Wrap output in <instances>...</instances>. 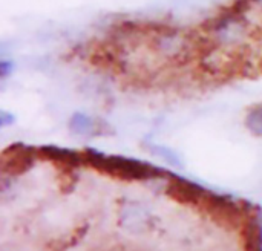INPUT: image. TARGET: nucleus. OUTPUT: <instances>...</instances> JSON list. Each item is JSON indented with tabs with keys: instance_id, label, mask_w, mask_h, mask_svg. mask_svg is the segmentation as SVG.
<instances>
[{
	"instance_id": "obj_1",
	"label": "nucleus",
	"mask_w": 262,
	"mask_h": 251,
	"mask_svg": "<svg viewBox=\"0 0 262 251\" xmlns=\"http://www.w3.org/2000/svg\"><path fill=\"white\" fill-rule=\"evenodd\" d=\"M256 32L258 29L243 12L230 8L209 20L203 26V35L200 38L224 51L246 57V51H253L252 43L258 40Z\"/></svg>"
},
{
	"instance_id": "obj_2",
	"label": "nucleus",
	"mask_w": 262,
	"mask_h": 251,
	"mask_svg": "<svg viewBox=\"0 0 262 251\" xmlns=\"http://www.w3.org/2000/svg\"><path fill=\"white\" fill-rule=\"evenodd\" d=\"M38 153L43 158H48L51 161L61 163V164H69V166L80 164L81 161H84V155L64 149V147H57V146H43L38 149Z\"/></svg>"
},
{
	"instance_id": "obj_3",
	"label": "nucleus",
	"mask_w": 262,
	"mask_h": 251,
	"mask_svg": "<svg viewBox=\"0 0 262 251\" xmlns=\"http://www.w3.org/2000/svg\"><path fill=\"white\" fill-rule=\"evenodd\" d=\"M68 129L71 133L78 136H92L98 133V124L97 121L83 112H74L68 121Z\"/></svg>"
},
{
	"instance_id": "obj_4",
	"label": "nucleus",
	"mask_w": 262,
	"mask_h": 251,
	"mask_svg": "<svg viewBox=\"0 0 262 251\" xmlns=\"http://www.w3.org/2000/svg\"><path fill=\"white\" fill-rule=\"evenodd\" d=\"M244 126L252 135L262 138V103L249 107L244 117Z\"/></svg>"
},
{
	"instance_id": "obj_5",
	"label": "nucleus",
	"mask_w": 262,
	"mask_h": 251,
	"mask_svg": "<svg viewBox=\"0 0 262 251\" xmlns=\"http://www.w3.org/2000/svg\"><path fill=\"white\" fill-rule=\"evenodd\" d=\"M14 72V61L11 60H2L0 61V78L5 80Z\"/></svg>"
},
{
	"instance_id": "obj_6",
	"label": "nucleus",
	"mask_w": 262,
	"mask_h": 251,
	"mask_svg": "<svg viewBox=\"0 0 262 251\" xmlns=\"http://www.w3.org/2000/svg\"><path fill=\"white\" fill-rule=\"evenodd\" d=\"M15 123V117L6 110H2L0 112V126L2 127H8V126H12Z\"/></svg>"
}]
</instances>
